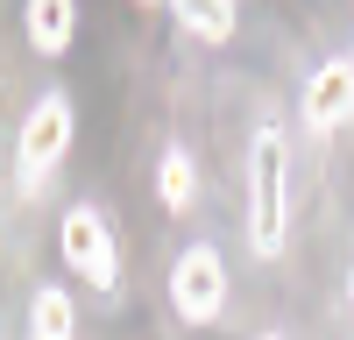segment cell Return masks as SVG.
I'll use <instances>...</instances> for the list:
<instances>
[{
    "label": "cell",
    "mask_w": 354,
    "mask_h": 340,
    "mask_svg": "<svg viewBox=\"0 0 354 340\" xmlns=\"http://www.w3.org/2000/svg\"><path fill=\"white\" fill-rule=\"evenodd\" d=\"M283 170H290L283 128H277V121H262L255 142H248V248H255V255H283V227H290Z\"/></svg>",
    "instance_id": "1"
},
{
    "label": "cell",
    "mask_w": 354,
    "mask_h": 340,
    "mask_svg": "<svg viewBox=\"0 0 354 340\" xmlns=\"http://www.w3.org/2000/svg\"><path fill=\"white\" fill-rule=\"evenodd\" d=\"M15 156H21V191H43L50 170L71 156V100H64V93H43L36 106H28Z\"/></svg>",
    "instance_id": "2"
},
{
    "label": "cell",
    "mask_w": 354,
    "mask_h": 340,
    "mask_svg": "<svg viewBox=\"0 0 354 340\" xmlns=\"http://www.w3.org/2000/svg\"><path fill=\"white\" fill-rule=\"evenodd\" d=\"M64 263L78 283H93V291H113V276H121V248H113V227L100 206H71L64 213Z\"/></svg>",
    "instance_id": "3"
},
{
    "label": "cell",
    "mask_w": 354,
    "mask_h": 340,
    "mask_svg": "<svg viewBox=\"0 0 354 340\" xmlns=\"http://www.w3.org/2000/svg\"><path fill=\"white\" fill-rule=\"evenodd\" d=\"M71 326H78V312H71V291H36V305H28V333L36 340H71Z\"/></svg>",
    "instance_id": "8"
},
{
    "label": "cell",
    "mask_w": 354,
    "mask_h": 340,
    "mask_svg": "<svg viewBox=\"0 0 354 340\" xmlns=\"http://www.w3.org/2000/svg\"><path fill=\"white\" fill-rule=\"evenodd\" d=\"M156 191H163V206H170V213H185V206H192L198 170H192V156H185V149H163V163H156Z\"/></svg>",
    "instance_id": "9"
},
{
    "label": "cell",
    "mask_w": 354,
    "mask_h": 340,
    "mask_svg": "<svg viewBox=\"0 0 354 340\" xmlns=\"http://www.w3.org/2000/svg\"><path fill=\"white\" fill-rule=\"evenodd\" d=\"M177 21H185V36L198 43H227L234 36V0H170Z\"/></svg>",
    "instance_id": "7"
},
{
    "label": "cell",
    "mask_w": 354,
    "mask_h": 340,
    "mask_svg": "<svg viewBox=\"0 0 354 340\" xmlns=\"http://www.w3.org/2000/svg\"><path fill=\"white\" fill-rule=\"evenodd\" d=\"M78 36V0H28V43L43 57H64Z\"/></svg>",
    "instance_id": "6"
},
{
    "label": "cell",
    "mask_w": 354,
    "mask_h": 340,
    "mask_svg": "<svg viewBox=\"0 0 354 340\" xmlns=\"http://www.w3.org/2000/svg\"><path fill=\"white\" fill-rule=\"evenodd\" d=\"M135 8H163V0H135Z\"/></svg>",
    "instance_id": "10"
},
{
    "label": "cell",
    "mask_w": 354,
    "mask_h": 340,
    "mask_svg": "<svg viewBox=\"0 0 354 340\" xmlns=\"http://www.w3.org/2000/svg\"><path fill=\"white\" fill-rule=\"evenodd\" d=\"M170 305H177V319H192V326L220 319V305H227V263H220V248L192 241L170 263Z\"/></svg>",
    "instance_id": "4"
},
{
    "label": "cell",
    "mask_w": 354,
    "mask_h": 340,
    "mask_svg": "<svg viewBox=\"0 0 354 340\" xmlns=\"http://www.w3.org/2000/svg\"><path fill=\"white\" fill-rule=\"evenodd\" d=\"M347 113H354V57H333V64H319L305 78V128L333 135Z\"/></svg>",
    "instance_id": "5"
}]
</instances>
